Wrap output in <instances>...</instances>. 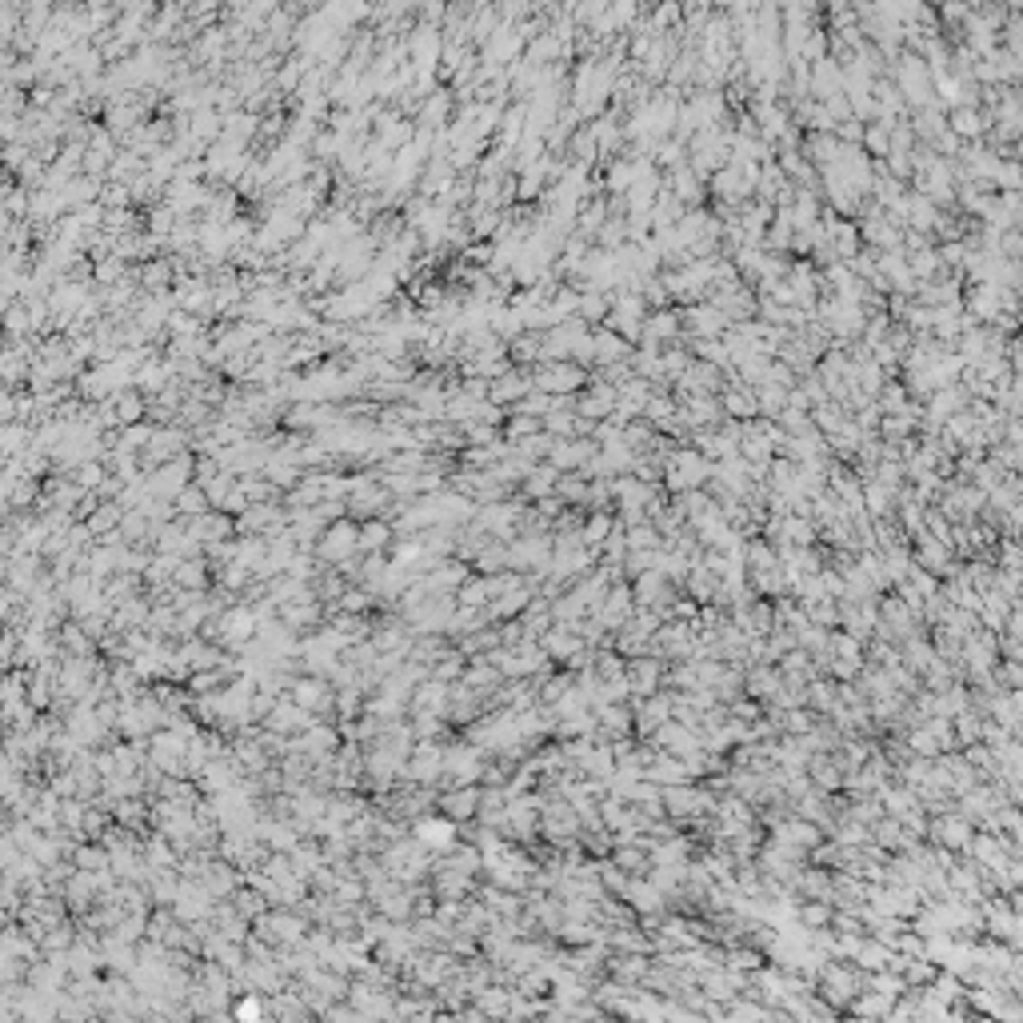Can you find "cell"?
Returning a JSON list of instances; mask_svg holds the SVG:
<instances>
[{"instance_id": "6da1fadb", "label": "cell", "mask_w": 1023, "mask_h": 1023, "mask_svg": "<svg viewBox=\"0 0 1023 1023\" xmlns=\"http://www.w3.org/2000/svg\"><path fill=\"white\" fill-rule=\"evenodd\" d=\"M972 832H975V824L963 820V816L952 807V812H944V816H932L927 840L939 843V848H947V852H955V855H963L967 843H972Z\"/></svg>"}, {"instance_id": "7a4b0ae2", "label": "cell", "mask_w": 1023, "mask_h": 1023, "mask_svg": "<svg viewBox=\"0 0 1023 1023\" xmlns=\"http://www.w3.org/2000/svg\"><path fill=\"white\" fill-rule=\"evenodd\" d=\"M664 668H668V664H664L659 656H652V652L628 659V668H624V676H628V684H631V696H628V700H644V696L659 692V676H664Z\"/></svg>"}, {"instance_id": "3957f363", "label": "cell", "mask_w": 1023, "mask_h": 1023, "mask_svg": "<svg viewBox=\"0 0 1023 1023\" xmlns=\"http://www.w3.org/2000/svg\"><path fill=\"white\" fill-rule=\"evenodd\" d=\"M911 564H919V568H927V572H944L947 564H955V556H952V548H947L944 540H935V536H927V532H919V536H911Z\"/></svg>"}, {"instance_id": "277c9868", "label": "cell", "mask_w": 1023, "mask_h": 1023, "mask_svg": "<svg viewBox=\"0 0 1023 1023\" xmlns=\"http://www.w3.org/2000/svg\"><path fill=\"white\" fill-rule=\"evenodd\" d=\"M440 812L448 816L452 824H472L480 812V784H460L452 788V796L440 799Z\"/></svg>"}, {"instance_id": "5b68a950", "label": "cell", "mask_w": 1023, "mask_h": 1023, "mask_svg": "<svg viewBox=\"0 0 1023 1023\" xmlns=\"http://www.w3.org/2000/svg\"><path fill=\"white\" fill-rule=\"evenodd\" d=\"M804 771H807V779H812L816 792H840V784H843V768H840V760H835L832 751H816V756H807Z\"/></svg>"}, {"instance_id": "8992f818", "label": "cell", "mask_w": 1023, "mask_h": 1023, "mask_svg": "<svg viewBox=\"0 0 1023 1023\" xmlns=\"http://www.w3.org/2000/svg\"><path fill=\"white\" fill-rule=\"evenodd\" d=\"M779 668L776 664H748L743 668V696H751V700H771V696L779 692Z\"/></svg>"}, {"instance_id": "52a82bcc", "label": "cell", "mask_w": 1023, "mask_h": 1023, "mask_svg": "<svg viewBox=\"0 0 1023 1023\" xmlns=\"http://www.w3.org/2000/svg\"><path fill=\"white\" fill-rule=\"evenodd\" d=\"M644 779H652V784L659 788H672V784H687V768L680 756H672V751H656V760L644 768Z\"/></svg>"}, {"instance_id": "ba28073f", "label": "cell", "mask_w": 1023, "mask_h": 1023, "mask_svg": "<svg viewBox=\"0 0 1023 1023\" xmlns=\"http://www.w3.org/2000/svg\"><path fill=\"white\" fill-rule=\"evenodd\" d=\"M580 644H584V640H580V631H576V628H568V624H552L548 631H540V648H544V652L556 659V664H564V659H568V656H572V652H576V648H580Z\"/></svg>"}, {"instance_id": "9c48e42d", "label": "cell", "mask_w": 1023, "mask_h": 1023, "mask_svg": "<svg viewBox=\"0 0 1023 1023\" xmlns=\"http://www.w3.org/2000/svg\"><path fill=\"white\" fill-rule=\"evenodd\" d=\"M612 528H616V508H588L584 512V524H580V540L588 548H600L608 540Z\"/></svg>"}, {"instance_id": "30bf717a", "label": "cell", "mask_w": 1023, "mask_h": 1023, "mask_svg": "<svg viewBox=\"0 0 1023 1023\" xmlns=\"http://www.w3.org/2000/svg\"><path fill=\"white\" fill-rule=\"evenodd\" d=\"M596 939H604V927L596 924V919H564V924L556 927V944H560V947L596 944Z\"/></svg>"}, {"instance_id": "8fae6325", "label": "cell", "mask_w": 1023, "mask_h": 1023, "mask_svg": "<svg viewBox=\"0 0 1023 1023\" xmlns=\"http://www.w3.org/2000/svg\"><path fill=\"white\" fill-rule=\"evenodd\" d=\"M556 476H560V472H556L552 464H544V460H540V464H536L532 472H528L524 480H520L516 496H520V500H528V504H532V500H540V496H548V492L556 488Z\"/></svg>"}, {"instance_id": "7c38bea8", "label": "cell", "mask_w": 1023, "mask_h": 1023, "mask_svg": "<svg viewBox=\"0 0 1023 1023\" xmlns=\"http://www.w3.org/2000/svg\"><path fill=\"white\" fill-rule=\"evenodd\" d=\"M832 904L827 899H812V896H804V899H796V911H792V919L799 927H807V932H816V927H832Z\"/></svg>"}, {"instance_id": "4fadbf2b", "label": "cell", "mask_w": 1023, "mask_h": 1023, "mask_svg": "<svg viewBox=\"0 0 1023 1023\" xmlns=\"http://www.w3.org/2000/svg\"><path fill=\"white\" fill-rule=\"evenodd\" d=\"M608 860L616 863L624 876H648V868H652V855L640 848V843H616V848L608 852Z\"/></svg>"}, {"instance_id": "5bb4252c", "label": "cell", "mask_w": 1023, "mask_h": 1023, "mask_svg": "<svg viewBox=\"0 0 1023 1023\" xmlns=\"http://www.w3.org/2000/svg\"><path fill=\"white\" fill-rule=\"evenodd\" d=\"M464 684H468L476 696H492L500 684H504V676L496 672V664H492V659L476 656V659L468 664V672H464Z\"/></svg>"}, {"instance_id": "9a60e30c", "label": "cell", "mask_w": 1023, "mask_h": 1023, "mask_svg": "<svg viewBox=\"0 0 1023 1023\" xmlns=\"http://www.w3.org/2000/svg\"><path fill=\"white\" fill-rule=\"evenodd\" d=\"M715 584H720V576L708 572L704 564H692V568H687V576H684V584H680V592H687V596H692L696 604H712Z\"/></svg>"}, {"instance_id": "2e32d148", "label": "cell", "mask_w": 1023, "mask_h": 1023, "mask_svg": "<svg viewBox=\"0 0 1023 1023\" xmlns=\"http://www.w3.org/2000/svg\"><path fill=\"white\" fill-rule=\"evenodd\" d=\"M740 556H743V568H748V572L771 568V564H776V544H771L768 536H748L743 548H740Z\"/></svg>"}, {"instance_id": "e0dca14e", "label": "cell", "mask_w": 1023, "mask_h": 1023, "mask_svg": "<svg viewBox=\"0 0 1023 1023\" xmlns=\"http://www.w3.org/2000/svg\"><path fill=\"white\" fill-rule=\"evenodd\" d=\"M939 975V963L927 960V955H908L904 972H899V980H904V988H927Z\"/></svg>"}, {"instance_id": "ac0fdd59", "label": "cell", "mask_w": 1023, "mask_h": 1023, "mask_svg": "<svg viewBox=\"0 0 1023 1023\" xmlns=\"http://www.w3.org/2000/svg\"><path fill=\"white\" fill-rule=\"evenodd\" d=\"M556 496L564 500V504H576V508H584V496H588V476L584 472H560L556 476Z\"/></svg>"}, {"instance_id": "d6986e66", "label": "cell", "mask_w": 1023, "mask_h": 1023, "mask_svg": "<svg viewBox=\"0 0 1023 1023\" xmlns=\"http://www.w3.org/2000/svg\"><path fill=\"white\" fill-rule=\"evenodd\" d=\"M472 560H476V572H480V576L504 572V568H508V544H504V540H488L476 556H472Z\"/></svg>"}, {"instance_id": "ffe728a7", "label": "cell", "mask_w": 1023, "mask_h": 1023, "mask_svg": "<svg viewBox=\"0 0 1023 1023\" xmlns=\"http://www.w3.org/2000/svg\"><path fill=\"white\" fill-rule=\"evenodd\" d=\"M980 728H983V715L963 708L952 715V732H955V748H963V743H975L980 740Z\"/></svg>"}, {"instance_id": "44dd1931", "label": "cell", "mask_w": 1023, "mask_h": 1023, "mask_svg": "<svg viewBox=\"0 0 1023 1023\" xmlns=\"http://www.w3.org/2000/svg\"><path fill=\"white\" fill-rule=\"evenodd\" d=\"M807 624H816V628H827V631H835V628H840V600L824 596V600L807 604Z\"/></svg>"}, {"instance_id": "7402d4cb", "label": "cell", "mask_w": 1023, "mask_h": 1023, "mask_svg": "<svg viewBox=\"0 0 1023 1023\" xmlns=\"http://www.w3.org/2000/svg\"><path fill=\"white\" fill-rule=\"evenodd\" d=\"M991 680L1000 692H1016V687H1023V659H995Z\"/></svg>"}, {"instance_id": "603a6c76", "label": "cell", "mask_w": 1023, "mask_h": 1023, "mask_svg": "<svg viewBox=\"0 0 1023 1023\" xmlns=\"http://www.w3.org/2000/svg\"><path fill=\"white\" fill-rule=\"evenodd\" d=\"M420 840L432 843V848H452L456 824L448 820V816H440V820H424V824H420Z\"/></svg>"}, {"instance_id": "cb8c5ba5", "label": "cell", "mask_w": 1023, "mask_h": 1023, "mask_svg": "<svg viewBox=\"0 0 1023 1023\" xmlns=\"http://www.w3.org/2000/svg\"><path fill=\"white\" fill-rule=\"evenodd\" d=\"M904 740H908L911 756H924V760H935V756H939V743H935V736H932V732L924 728V723H916V728H908V732H904Z\"/></svg>"}, {"instance_id": "d4e9b609", "label": "cell", "mask_w": 1023, "mask_h": 1023, "mask_svg": "<svg viewBox=\"0 0 1023 1023\" xmlns=\"http://www.w3.org/2000/svg\"><path fill=\"white\" fill-rule=\"evenodd\" d=\"M460 604H464V608H484V604H492L488 576H472V580H464V588H460Z\"/></svg>"}, {"instance_id": "484cf974", "label": "cell", "mask_w": 1023, "mask_h": 1023, "mask_svg": "<svg viewBox=\"0 0 1023 1023\" xmlns=\"http://www.w3.org/2000/svg\"><path fill=\"white\" fill-rule=\"evenodd\" d=\"M863 644H868V640L852 636V631H843V628H835V631H832V656L860 659V664H863Z\"/></svg>"}, {"instance_id": "4316f807", "label": "cell", "mask_w": 1023, "mask_h": 1023, "mask_svg": "<svg viewBox=\"0 0 1023 1023\" xmlns=\"http://www.w3.org/2000/svg\"><path fill=\"white\" fill-rule=\"evenodd\" d=\"M723 708H728V715H732V720H740V723L764 720V700H751V696H736V700L723 704Z\"/></svg>"}, {"instance_id": "83f0119b", "label": "cell", "mask_w": 1023, "mask_h": 1023, "mask_svg": "<svg viewBox=\"0 0 1023 1023\" xmlns=\"http://www.w3.org/2000/svg\"><path fill=\"white\" fill-rule=\"evenodd\" d=\"M628 880H631V876H624V871H620L616 863L604 855V860H600V883H604V891H608V896H624V891H628Z\"/></svg>"}, {"instance_id": "f1b7e54d", "label": "cell", "mask_w": 1023, "mask_h": 1023, "mask_svg": "<svg viewBox=\"0 0 1023 1023\" xmlns=\"http://www.w3.org/2000/svg\"><path fill=\"white\" fill-rule=\"evenodd\" d=\"M924 728L935 736L939 751H960V748H955V732H952V720H947V715H927Z\"/></svg>"}, {"instance_id": "f546056e", "label": "cell", "mask_w": 1023, "mask_h": 1023, "mask_svg": "<svg viewBox=\"0 0 1023 1023\" xmlns=\"http://www.w3.org/2000/svg\"><path fill=\"white\" fill-rule=\"evenodd\" d=\"M536 432H540V424H536V420H524V416L508 424V436H512V440H524V436H536Z\"/></svg>"}, {"instance_id": "4dcf8cb0", "label": "cell", "mask_w": 1023, "mask_h": 1023, "mask_svg": "<svg viewBox=\"0 0 1023 1023\" xmlns=\"http://www.w3.org/2000/svg\"><path fill=\"white\" fill-rule=\"evenodd\" d=\"M728 408H732V412L751 416V400H743V396H740V400H736V396H728Z\"/></svg>"}]
</instances>
